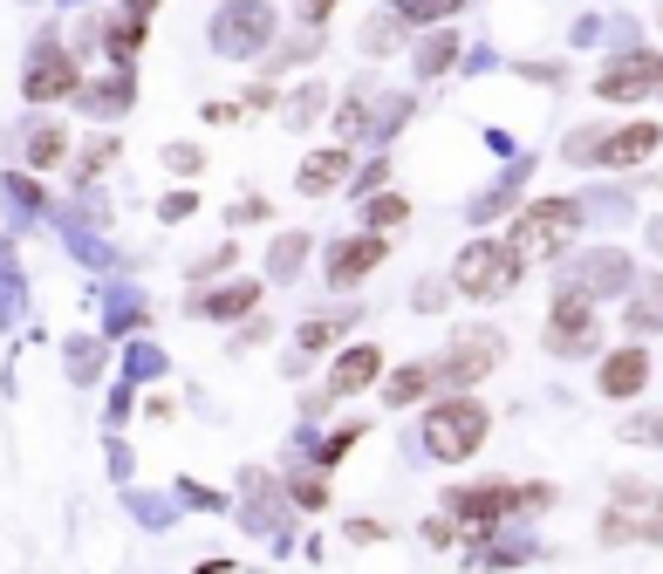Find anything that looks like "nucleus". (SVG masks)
<instances>
[{"label":"nucleus","instance_id":"obj_1","mask_svg":"<svg viewBox=\"0 0 663 574\" xmlns=\"http://www.w3.org/2000/svg\"><path fill=\"white\" fill-rule=\"evenodd\" d=\"M75 90H83V55H75L55 28H49V34H34L28 69H21V96H28L34 110H49V103L75 96Z\"/></svg>","mask_w":663,"mask_h":574},{"label":"nucleus","instance_id":"obj_2","mask_svg":"<svg viewBox=\"0 0 663 574\" xmlns=\"http://www.w3.org/2000/svg\"><path fill=\"white\" fill-rule=\"evenodd\" d=\"M574 226H581V205H574V198H540V205H527V213L514 219V233H506V254H514L520 267H527V260H548Z\"/></svg>","mask_w":663,"mask_h":574},{"label":"nucleus","instance_id":"obj_3","mask_svg":"<svg viewBox=\"0 0 663 574\" xmlns=\"http://www.w3.org/2000/svg\"><path fill=\"white\" fill-rule=\"evenodd\" d=\"M486 431H493V410L473 403V397H452V403L432 410V424H424V444H432L438 459H473V451L486 444Z\"/></svg>","mask_w":663,"mask_h":574},{"label":"nucleus","instance_id":"obj_4","mask_svg":"<svg viewBox=\"0 0 663 574\" xmlns=\"http://www.w3.org/2000/svg\"><path fill=\"white\" fill-rule=\"evenodd\" d=\"M452 274H458V295L486 301V295H499V287L520 274V260L506 254V246H493V239H473V246L458 254V267H452Z\"/></svg>","mask_w":663,"mask_h":574},{"label":"nucleus","instance_id":"obj_5","mask_svg":"<svg viewBox=\"0 0 663 574\" xmlns=\"http://www.w3.org/2000/svg\"><path fill=\"white\" fill-rule=\"evenodd\" d=\"M499 349H506L499 336H486V328H465V336H458V342L432 362V377H438V383H452V390H465V383H479L486 369L499 362Z\"/></svg>","mask_w":663,"mask_h":574},{"label":"nucleus","instance_id":"obj_6","mask_svg":"<svg viewBox=\"0 0 663 574\" xmlns=\"http://www.w3.org/2000/svg\"><path fill=\"white\" fill-rule=\"evenodd\" d=\"M595 301L581 295V287H561L555 295V308H548V349H561V356H581V349H595Z\"/></svg>","mask_w":663,"mask_h":574},{"label":"nucleus","instance_id":"obj_7","mask_svg":"<svg viewBox=\"0 0 663 574\" xmlns=\"http://www.w3.org/2000/svg\"><path fill=\"white\" fill-rule=\"evenodd\" d=\"M445 506H452V520H465L473 533H486V526H499V520L520 513V485H458Z\"/></svg>","mask_w":663,"mask_h":574},{"label":"nucleus","instance_id":"obj_8","mask_svg":"<svg viewBox=\"0 0 663 574\" xmlns=\"http://www.w3.org/2000/svg\"><path fill=\"white\" fill-rule=\"evenodd\" d=\"M595 90H602L609 103H630V96H643V90H663V55H630V62L602 69Z\"/></svg>","mask_w":663,"mask_h":574},{"label":"nucleus","instance_id":"obj_9","mask_svg":"<svg viewBox=\"0 0 663 574\" xmlns=\"http://www.w3.org/2000/svg\"><path fill=\"white\" fill-rule=\"evenodd\" d=\"M383 260V233H356V239H342V246H329V280H342V287H356L370 267Z\"/></svg>","mask_w":663,"mask_h":574},{"label":"nucleus","instance_id":"obj_10","mask_svg":"<svg viewBox=\"0 0 663 574\" xmlns=\"http://www.w3.org/2000/svg\"><path fill=\"white\" fill-rule=\"evenodd\" d=\"M21 157H28V172H55V164L69 157V131L55 116H34L21 131Z\"/></svg>","mask_w":663,"mask_h":574},{"label":"nucleus","instance_id":"obj_11","mask_svg":"<svg viewBox=\"0 0 663 574\" xmlns=\"http://www.w3.org/2000/svg\"><path fill=\"white\" fill-rule=\"evenodd\" d=\"M376 369H383V349L356 342V349H342V356H335L329 390H335V397H356V390H370V383H376Z\"/></svg>","mask_w":663,"mask_h":574},{"label":"nucleus","instance_id":"obj_12","mask_svg":"<svg viewBox=\"0 0 663 574\" xmlns=\"http://www.w3.org/2000/svg\"><path fill=\"white\" fill-rule=\"evenodd\" d=\"M131 96H137L131 69H110L103 82H83V90H75V103H83L90 116H124V110H131Z\"/></svg>","mask_w":663,"mask_h":574},{"label":"nucleus","instance_id":"obj_13","mask_svg":"<svg viewBox=\"0 0 663 574\" xmlns=\"http://www.w3.org/2000/svg\"><path fill=\"white\" fill-rule=\"evenodd\" d=\"M643 383H650V356L643 349H615L602 362V397H636Z\"/></svg>","mask_w":663,"mask_h":574},{"label":"nucleus","instance_id":"obj_14","mask_svg":"<svg viewBox=\"0 0 663 574\" xmlns=\"http://www.w3.org/2000/svg\"><path fill=\"white\" fill-rule=\"evenodd\" d=\"M656 144H663V131H656V123H630V131H615V137L602 144V164H643Z\"/></svg>","mask_w":663,"mask_h":574},{"label":"nucleus","instance_id":"obj_15","mask_svg":"<svg viewBox=\"0 0 663 574\" xmlns=\"http://www.w3.org/2000/svg\"><path fill=\"white\" fill-rule=\"evenodd\" d=\"M342 178H349V151H342V144H335V151H315V157H308V164H301V192H308V198H322V192H335Z\"/></svg>","mask_w":663,"mask_h":574},{"label":"nucleus","instance_id":"obj_16","mask_svg":"<svg viewBox=\"0 0 663 574\" xmlns=\"http://www.w3.org/2000/svg\"><path fill=\"white\" fill-rule=\"evenodd\" d=\"M383 390H390V403H417L424 390H432V362H404V369H397V377H390Z\"/></svg>","mask_w":663,"mask_h":574},{"label":"nucleus","instance_id":"obj_17","mask_svg":"<svg viewBox=\"0 0 663 574\" xmlns=\"http://www.w3.org/2000/svg\"><path fill=\"white\" fill-rule=\"evenodd\" d=\"M404 219H411V198H397V192L370 205V233H383V226H404Z\"/></svg>","mask_w":663,"mask_h":574},{"label":"nucleus","instance_id":"obj_18","mask_svg":"<svg viewBox=\"0 0 663 574\" xmlns=\"http://www.w3.org/2000/svg\"><path fill=\"white\" fill-rule=\"evenodd\" d=\"M116 151H124L116 137H96V144L83 151V172H110V164H116Z\"/></svg>","mask_w":663,"mask_h":574},{"label":"nucleus","instance_id":"obj_19","mask_svg":"<svg viewBox=\"0 0 663 574\" xmlns=\"http://www.w3.org/2000/svg\"><path fill=\"white\" fill-rule=\"evenodd\" d=\"M247 308H253V287H232V295L206 301V315H247Z\"/></svg>","mask_w":663,"mask_h":574},{"label":"nucleus","instance_id":"obj_20","mask_svg":"<svg viewBox=\"0 0 663 574\" xmlns=\"http://www.w3.org/2000/svg\"><path fill=\"white\" fill-rule=\"evenodd\" d=\"M356 438H363L356 424H342V431H335V438L322 444V465H335V459H349V444H356Z\"/></svg>","mask_w":663,"mask_h":574},{"label":"nucleus","instance_id":"obj_21","mask_svg":"<svg viewBox=\"0 0 663 574\" xmlns=\"http://www.w3.org/2000/svg\"><path fill=\"white\" fill-rule=\"evenodd\" d=\"M452 55H458V41H452V34H438V41H424V69H445Z\"/></svg>","mask_w":663,"mask_h":574},{"label":"nucleus","instance_id":"obj_22","mask_svg":"<svg viewBox=\"0 0 663 574\" xmlns=\"http://www.w3.org/2000/svg\"><path fill=\"white\" fill-rule=\"evenodd\" d=\"M452 8H458V0H404L411 21H432V14H452Z\"/></svg>","mask_w":663,"mask_h":574},{"label":"nucleus","instance_id":"obj_23","mask_svg":"<svg viewBox=\"0 0 663 574\" xmlns=\"http://www.w3.org/2000/svg\"><path fill=\"white\" fill-rule=\"evenodd\" d=\"M424 541H432V547H452L458 526H452V520H424Z\"/></svg>","mask_w":663,"mask_h":574},{"label":"nucleus","instance_id":"obj_24","mask_svg":"<svg viewBox=\"0 0 663 574\" xmlns=\"http://www.w3.org/2000/svg\"><path fill=\"white\" fill-rule=\"evenodd\" d=\"M165 164H172V172H185V178H191V172H199V151H185V144H178V151H165Z\"/></svg>","mask_w":663,"mask_h":574},{"label":"nucleus","instance_id":"obj_25","mask_svg":"<svg viewBox=\"0 0 663 574\" xmlns=\"http://www.w3.org/2000/svg\"><path fill=\"white\" fill-rule=\"evenodd\" d=\"M294 260H301V239H288V246H274V274H288Z\"/></svg>","mask_w":663,"mask_h":574},{"label":"nucleus","instance_id":"obj_26","mask_svg":"<svg viewBox=\"0 0 663 574\" xmlns=\"http://www.w3.org/2000/svg\"><path fill=\"white\" fill-rule=\"evenodd\" d=\"M643 541H650V547H663V500L650 506V526H643Z\"/></svg>","mask_w":663,"mask_h":574},{"label":"nucleus","instance_id":"obj_27","mask_svg":"<svg viewBox=\"0 0 663 574\" xmlns=\"http://www.w3.org/2000/svg\"><path fill=\"white\" fill-rule=\"evenodd\" d=\"M301 14H308V21H322V14H329V0H301Z\"/></svg>","mask_w":663,"mask_h":574}]
</instances>
